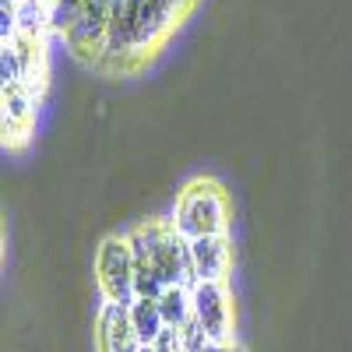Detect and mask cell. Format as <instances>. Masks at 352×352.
Wrapping results in <instances>:
<instances>
[{"instance_id": "obj_1", "label": "cell", "mask_w": 352, "mask_h": 352, "mask_svg": "<svg viewBox=\"0 0 352 352\" xmlns=\"http://www.w3.org/2000/svg\"><path fill=\"white\" fill-rule=\"evenodd\" d=\"M131 250H134V282L138 296L159 300L169 285L194 289V257H190V240L180 236V229L166 219H148L127 232Z\"/></svg>"}, {"instance_id": "obj_2", "label": "cell", "mask_w": 352, "mask_h": 352, "mask_svg": "<svg viewBox=\"0 0 352 352\" xmlns=\"http://www.w3.org/2000/svg\"><path fill=\"white\" fill-rule=\"evenodd\" d=\"M180 236L204 240V236H226L229 229V197L219 180H194L176 197V212L169 219Z\"/></svg>"}, {"instance_id": "obj_3", "label": "cell", "mask_w": 352, "mask_h": 352, "mask_svg": "<svg viewBox=\"0 0 352 352\" xmlns=\"http://www.w3.org/2000/svg\"><path fill=\"white\" fill-rule=\"evenodd\" d=\"M96 278L106 303H124L131 307L138 300V282H134V250L127 236H106L96 250Z\"/></svg>"}, {"instance_id": "obj_4", "label": "cell", "mask_w": 352, "mask_h": 352, "mask_svg": "<svg viewBox=\"0 0 352 352\" xmlns=\"http://www.w3.org/2000/svg\"><path fill=\"white\" fill-rule=\"evenodd\" d=\"M194 296V320L208 342H229L232 338V296L226 282H197L190 289Z\"/></svg>"}, {"instance_id": "obj_5", "label": "cell", "mask_w": 352, "mask_h": 352, "mask_svg": "<svg viewBox=\"0 0 352 352\" xmlns=\"http://www.w3.org/2000/svg\"><path fill=\"white\" fill-rule=\"evenodd\" d=\"M109 14H113L109 0H92L88 11L78 18V25L71 32H64V43L74 50V56L102 64V50H106V36H109Z\"/></svg>"}, {"instance_id": "obj_6", "label": "cell", "mask_w": 352, "mask_h": 352, "mask_svg": "<svg viewBox=\"0 0 352 352\" xmlns=\"http://www.w3.org/2000/svg\"><path fill=\"white\" fill-rule=\"evenodd\" d=\"M96 345L99 352H141V338L131 324V307L106 303L96 324Z\"/></svg>"}, {"instance_id": "obj_7", "label": "cell", "mask_w": 352, "mask_h": 352, "mask_svg": "<svg viewBox=\"0 0 352 352\" xmlns=\"http://www.w3.org/2000/svg\"><path fill=\"white\" fill-rule=\"evenodd\" d=\"M190 257H194L197 282H222L232 264V243H229V236L190 240Z\"/></svg>"}, {"instance_id": "obj_8", "label": "cell", "mask_w": 352, "mask_h": 352, "mask_svg": "<svg viewBox=\"0 0 352 352\" xmlns=\"http://www.w3.org/2000/svg\"><path fill=\"white\" fill-rule=\"evenodd\" d=\"M4 46H11L14 50V56H18V67H21V85L32 92V81H36V88H43V74H46V56H43V39L39 36H14L11 43H4Z\"/></svg>"}, {"instance_id": "obj_9", "label": "cell", "mask_w": 352, "mask_h": 352, "mask_svg": "<svg viewBox=\"0 0 352 352\" xmlns=\"http://www.w3.org/2000/svg\"><path fill=\"white\" fill-rule=\"evenodd\" d=\"M131 324H134L141 345H155V338L166 331V320H162L159 300H144V296H138V300L131 303Z\"/></svg>"}, {"instance_id": "obj_10", "label": "cell", "mask_w": 352, "mask_h": 352, "mask_svg": "<svg viewBox=\"0 0 352 352\" xmlns=\"http://www.w3.org/2000/svg\"><path fill=\"white\" fill-rule=\"evenodd\" d=\"M159 310H162L166 328H187L190 320H194V296H190V289L169 285L162 296H159Z\"/></svg>"}, {"instance_id": "obj_11", "label": "cell", "mask_w": 352, "mask_h": 352, "mask_svg": "<svg viewBox=\"0 0 352 352\" xmlns=\"http://www.w3.org/2000/svg\"><path fill=\"white\" fill-rule=\"evenodd\" d=\"M36 113V99L25 85H8L4 88V127H28Z\"/></svg>"}, {"instance_id": "obj_12", "label": "cell", "mask_w": 352, "mask_h": 352, "mask_svg": "<svg viewBox=\"0 0 352 352\" xmlns=\"http://www.w3.org/2000/svg\"><path fill=\"white\" fill-rule=\"evenodd\" d=\"M88 4L92 0H56V4L50 8V28H56V32H71V28L78 25V18L88 11Z\"/></svg>"}, {"instance_id": "obj_13", "label": "cell", "mask_w": 352, "mask_h": 352, "mask_svg": "<svg viewBox=\"0 0 352 352\" xmlns=\"http://www.w3.org/2000/svg\"><path fill=\"white\" fill-rule=\"evenodd\" d=\"M155 349L159 352H184V328H166L155 338Z\"/></svg>"}, {"instance_id": "obj_14", "label": "cell", "mask_w": 352, "mask_h": 352, "mask_svg": "<svg viewBox=\"0 0 352 352\" xmlns=\"http://www.w3.org/2000/svg\"><path fill=\"white\" fill-rule=\"evenodd\" d=\"M204 352H243V349H236L232 342H212V345L204 349Z\"/></svg>"}, {"instance_id": "obj_15", "label": "cell", "mask_w": 352, "mask_h": 352, "mask_svg": "<svg viewBox=\"0 0 352 352\" xmlns=\"http://www.w3.org/2000/svg\"><path fill=\"white\" fill-rule=\"evenodd\" d=\"M141 352H159L155 345H141Z\"/></svg>"}, {"instance_id": "obj_16", "label": "cell", "mask_w": 352, "mask_h": 352, "mask_svg": "<svg viewBox=\"0 0 352 352\" xmlns=\"http://www.w3.org/2000/svg\"><path fill=\"white\" fill-rule=\"evenodd\" d=\"M43 4H46V8H53V4H56V0H43Z\"/></svg>"}, {"instance_id": "obj_17", "label": "cell", "mask_w": 352, "mask_h": 352, "mask_svg": "<svg viewBox=\"0 0 352 352\" xmlns=\"http://www.w3.org/2000/svg\"><path fill=\"white\" fill-rule=\"evenodd\" d=\"M11 4H28V0H11Z\"/></svg>"}]
</instances>
